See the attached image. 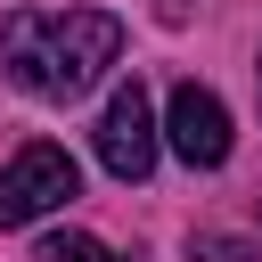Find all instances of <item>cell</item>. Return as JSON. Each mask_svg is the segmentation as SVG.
Returning <instances> with one entry per match:
<instances>
[{"label":"cell","instance_id":"obj_5","mask_svg":"<svg viewBox=\"0 0 262 262\" xmlns=\"http://www.w3.org/2000/svg\"><path fill=\"white\" fill-rule=\"evenodd\" d=\"M33 262H123V254H106L98 237H82V229H57V237H41V254Z\"/></svg>","mask_w":262,"mask_h":262},{"label":"cell","instance_id":"obj_3","mask_svg":"<svg viewBox=\"0 0 262 262\" xmlns=\"http://www.w3.org/2000/svg\"><path fill=\"white\" fill-rule=\"evenodd\" d=\"M98 164L115 172V180H147L156 172V106H147V82L131 74L115 98H106V115H98Z\"/></svg>","mask_w":262,"mask_h":262},{"label":"cell","instance_id":"obj_4","mask_svg":"<svg viewBox=\"0 0 262 262\" xmlns=\"http://www.w3.org/2000/svg\"><path fill=\"white\" fill-rule=\"evenodd\" d=\"M164 131H172V156H180L188 172H213V164H229V106H221L205 82H172Z\"/></svg>","mask_w":262,"mask_h":262},{"label":"cell","instance_id":"obj_1","mask_svg":"<svg viewBox=\"0 0 262 262\" xmlns=\"http://www.w3.org/2000/svg\"><path fill=\"white\" fill-rule=\"evenodd\" d=\"M123 57V25L106 8H66V16H41V8H16L0 25V66L16 90L33 98H82L106 66Z\"/></svg>","mask_w":262,"mask_h":262},{"label":"cell","instance_id":"obj_8","mask_svg":"<svg viewBox=\"0 0 262 262\" xmlns=\"http://www.w3.org/2000/svg\"><path fill=\"white\" fill-rule=\"evenodd\" d=\"M254 82H262V57H254Z\"/></svg>","mask_w":262,"mask_h":262},{"label":"cell","instance_id":"obj_7","mask_svg":"<svg viewBox=\"0 0 262 262\" xmlns=\"http://www.w3.org/2000/svg\"><path fill=\"white\" fill-rule=\"evenodd\" d=\"M188 8H196V0H156V16H164V25H188Z\"/></svg>","mask_w":262,"mask_h":262},{"label":"cell","instance_id":"obj_2","mask_svg":"<svg viewBox=\"0 0 262 262\" xmlns=\"http://www.w3.org/2000/svg\"><path fill=\"white\" fill-rule=\"evenodd\" d=\"M66 196H82V164H74L66 147L33 139V147H16V156L0 164V229H25V221H41V213H57Z\"/></svg>","mask_w":262,"mask_h":262},{"label":"cell","instance_id":"obj_6","mask_svg":"<svg viewBox=\"0 0 262 262\" xmlns=\"http://www.w3.org/2000/svg\"><path fill=\"white\" fill-rule=\"evenodd\" d=\"M188 246H196L205 262H254V246H237V237H213V229H196Z\"/></svg>","mask_w":262,"mask_h":262}]
</instances>
